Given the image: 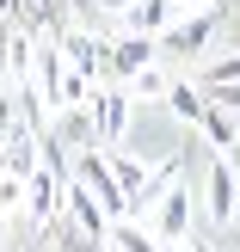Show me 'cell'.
<instances>
[{
	"mask_svg": "<svg viewBox=\"0 0 240 252\" xmlns=\"http://www.w3.org/2000/svg\"><path fill=\"white\" fill-rule=\"evenodd\" d=\"M68 6L80 12V19H93V12H99V0H68Z\"/></svg>",
	"mask_w": 240,
	"mask_h": 252,
	"instance_id": "obj_22",
	"label": "cell"
},
{
	"mask_svg": "<svg viewBox=\"0 0 240 252\" xmlns=\"http://www.w3.org/2000/svg\"><path fill=\"white\" fill-rule=\"evenodd\" d=\"M105 240H111V252H160V234H148V228H136V221H111V234H105Z\"/></svg>",
	"mask_w": 240,
	"mask_h": 252,
	"instance_id": "obj_16",
	"label": "cell"
},
{
	"mask_svg": "<svg viewBox=\"0 0 240 252\" xmlns=\"http://www.w3.org/2000/svg\"><path fill=\"white\" fill-rule=\"evenodd\" d=\"M56 43H62V56H68V68H80L86 80H105V74H111V43H105V37H93V31H62Z\"/></svg>",
	"mask_w": 240,
	"mask_h": 252,
	"instance_id": "obj_2",
	"label": "cell"
},
{
	"mask_svg": "<svg viewBox=\"0 0 240 252\" xmlns=\"http://www.w3.org/2000/svg\"><path fill=\"white\" fill-rule=\"evenodd\" d=\"M123 6H130V0H99V12H123Z\"/></svg>",
	"mask_w": 240,
	"mask_h": 252,
	"instance_id": "obj_23",
	"label": "cell"
},
{
	"mask_svg": "<svg viewBox=\"0 0 240 252\" xmlns=\"http://www.w3.org/2000/svg\"><path fill=\"white\" fill-rule=\"evenodd\" d=\"M197 129H204V142L216 148V154H234L240 148V117L222 111V105H209V98H204V111H197Z\"/></svg>",
	"mask_w": 240,
	"mask_h": 252,
	"instance_id": "obj_13",
	"label": "cell"
},
{
	"mask_svg": "<svg viewBox=\"0 0 240 252\" xmlns=\"http://www.w3.org/2000/svg\"><path fill=\"white\" fill-rule=\"evenodd\" d=\"M172 12H179L172 0H130L117 19H123V31H136V37H160L172 25Z\"/></svg>",
	"mask_w": 240,
	"mask_h": 252,
	"instance_id": "obj_12",
	"label": "cell"
},
{
	"mask_svg": "<svg viewBox=\"0 0 240 252\" xmlns=\"http://www.w3.org/2000/svg\"><path fill=\"white\" fill-rule=\"evenodd\" d=\"M167 111H172V117H185V123H197V111H204V93H197L191 80H172V86H167Z\"/></svg>",
	"mask_w": 240,
	"mask_h": 252,
	"instance_id": "obj_18",
	"label": "cell"
},
{
	"mask_svg": "<svg viewBox=\"0 0 240 252\" xmlns=\"http://www.w3.org/2000/svg\"><path fill=\"white\" fill-rule=\"evenodd\" d=\"M179 166H185V148H179V154H167L160 166H148L142 185L130 191V209H154L160 197H167V185H179Z\"/></svg>",
	"mask_w": 240,
	"mask_h": 252,
	"instance_id": "obj_10",
	"label": "cell"
},
{
	"mask_svg": "<svg viewBox=\"0 0 240 252\" xmlns=\"http://www.w3.org/2000/svg\"><path fill=\"white\" fill-rule=\"evenodd\" d=\"M74 179L86 185V191L105 203V216L117 221V216H130V197H123V185H117V166H111V154L99 142H86V148H74Z\"/></svg>",
	"mask_w": 240,
	"mask_h": 252,
	"instance_id": "obj_1",
	"label": "cell"
},
{
	"mask_svg": "<svg viewBox=\"0 0 240 252\" xmlns=\"http://www.w3.org/2000/svg\"><path fill=\"white\" fill-rule=\"evenodd\" d=\"M234 179H240V148H234Z\"/></svg>",
	"mask_w": 240,
	"mask_h": 252,
	"instance_id": "obj_25",
	"label": "cell"
},
{
	"mask_svg": "<svg viewBox=\"0 0 240 252\" xmlns=\"http://www.w3.org/2000/svg\"><path fill=\"white\" fill-rule=\"evenodd\" d=\"M12 209H25V172L0 166V216H12Z\"/></svg>",
	"mask_w": 240,
	"mask_h": 252,
	"instance_id": "obj_19",
	"label": "cell"
},
{
	"mask_svg": "<svg viewBox=\"0 0 240 252\" xmlns=\"http://www.w3.org/2000/svg\"><path fill=\"white\" fill-rule=\"evenodd\" d=\"M197 93H204L209 105H222V111H234V117H240V80H228V86H197Z\"/></svg>",
	"mask_w": 240,
	"mask_h": 252,
	"instance_id": "obj_21",
	"label": "cell"
},
{
	"mask_svg": "<svg viewBox=\"0 0 240 252\" xmlns=\"http://www.w3.org/2000/svg\"><path fill=\"white\" fill-rule=\"evenodd\" d=\"M130 93H117V86H93V117H99V148H117L123 129H130Z\"/></svg>",
	"mask_w": 240,
	"mask_h": 252,
	"instance_id": "obj_3",
	"label": "cell"
},
{
	"mask_svg": "<svg viewBox=\"0 0 240 252\" xmlns=\"http://www.w3.org/2000/svg\"><path fill=\"white\" fill-rule=\"evenodd\" d=\"M154 37H136V31H123V43H111V74H123V80H130L136 68H148V62H154Z\"/></svg>",
	"mask_w": 240,
	"mask_h": 252,
	"instance_id": "obj_14",
	"label": "cell"
},
{
	"mask_svg": "<svg viewBox=\"0 0 240 252\" xmlns=\"http://www.w3.org/2000/svg\"><path fill=\"white\" fill-rule=\"evenodd\" d=\"M167 86H172V74L160 68V62H148V68L130 74V98H167Z\"/></svg>",
	"mask_w": 240,
	"mask_h": 252,
	"instance_id": "obj_17",
	"label": "cell"
},
{
	"mask_svg": "<svg viewBox=\"0 0 240 252\" xmlns=\"http://www.w3.org/2000/svg\"><path fill=\"white\" fill-rule=\"evenodd\" d=\"M0 25H6V6H0Z\"/></svg>",
	"mask_w": 240,
	"mask_h": 252,
	"instance_id": "obj_26",
	"label": "cell"
},
{
	"mask_svg": "<svg viewBox=\"0 0 240 252\" xmlns=\"http://www.w3.org/2000/svg\"><path fill=\"white\" fill-rule=\"evenodd\" d=\"M228 80H240V49L222 56V62H209V68H197V86H228Z\"/></svg>",
	"mask_w": 240,
	"mask_h": 252,
	"instance_id": "obj_20",
	"label": "cell"
},
{
	"mask_svg": "<svg viewBox=\"0 0 240 252\" xmlns=\"http://www.w3.org/2000/svg\"><path fill=\"white\" fill-rule=\"evenodd\" d=\"M49 135H56L62 148H86V142H99V117H93V98H86V105H62L56 117H49Z\"/></svg>",
	"mask_w": 240,
	"mask_h": 252,
	"instance_id": "obj_8",
	"label": "cell"
},
{
	"mask_svg": "<svg viewBox=\"0 0 240 252\" xmlns=\"http://www.w3.org/2000/svg\"><path fill=\"white\" fill-rule=\"evenodd\" d=\"M62 185H68V172H49V166H37L31 179H25V209H31L37 228H49V221H56V209H62Z\"/></svg>",
	"mask_w": 240,
	"mask_h": 252,
	"instance_id": "obj_7",
	"label": "cell"
},
{
	"mask_svg": "<svg viewBox=\"0 0 240 252\" xmlns=\"http://www.w3.org/2000/svg\"><path fill=\"white\" fill-rule=\"evenodd\" d=\"M172 6H222V0H172Z\"/></svg>",
	"mask_w": 240,
	"mask_h": 252,
	"instance_id": "obj_24",
	"label": "cell"
},
{
	"mask_svg": "<svg viewBox=\"0 0 240 252\" xmlns=\"http://www.w3.org/2000/svg\"><path fill=\"white\" fill-rule=\"evenodd\" d=\"M68 0H25L19 6V25H31V31H49V37H62L68 31Z\"/></svg>",
	"mask_w": 240,
	"mask_h": 252,
	"instance_id": "obj_15",
	"label": "cell"
},
{
	"mask_svg": "<svg viewBox=\"0 0 240 252\" xmlns=\"http://www.w3.org/2000/svg\"><path fill=\"white\" fill-rule=\"evenodd\" d=\"M37 37L43 31H31V25H0V62H6V74L12 80H31L37 74Z\"/></svg>",
	"mask_w": 240,
	"mask_h": 252,
	"instance_id": "obj_4",
	"label": "cell"
},
{
	"mask_svg": "<svg viewBox=\"0 0 240 252\" xmlns=\"http://www.w3.org/2000/svg\"><path fill=\"white\" fill-rule=\"evenodd\" d=\"M154 234L160 240H191V185H167V197L154 203Z\"/></svg>",
	"mask_w": 240,
	"mask_h": 252,
	"instance_id": "obj_5",
	"label": "cell"
},
{
	"mask_svg": "<svg viewBox=\"0 0 240 252\" xmlns=\"http://www.w3.org/2000/svg\"><path fill=\"white\" fill-rule=\"evenodd\" d=\"M209 37H216V19H185V25H167V31H160V49H167V56H179V62H191L197 49L209 43Z\"/></svg>",
	"mask_w": 240,
	"mask_h": 252,
	"instance_id": "obj_9",
	"label": "cell"
},
{
	"mask_svg": "<svg viewBox=\"0 0 240 252\" xmlns=\"http://www.w3.org/2000/svg\"><path fill=\"white\" fill-rule=\"evenodd\" d=\"M234 203H240V179H234V154H228L209 166V221H240Z\"/></svg>",
	"mask_w": 240,
	"mask_h": 252,
	"instance_id": "obj_11",
	"label": "cell"
},
{
	"mask_svg": "<svg viewBox=\"0 0 240 252\" xmlns=\"http://www.w3.org/2000/svg\"><path fill=\"white\" fill-rule=\"evenodd\" d=\"M62 203H68L74 228H80L86 240H99V246H105V234H111V216H105V203H99V197L86 191L80 179H74V185H62Z\"/></svg>",
	"mask_w": 240,
	"mask_h": 252,
	"instance_id": "obj_6",
	"label": "cell"
}]
</instances>
